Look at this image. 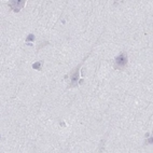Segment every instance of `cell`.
<instances>
[{"label": "cell", "mask_w": 153, "mask_h": 153, "mask_svg": "<svg viewBox=\"0 0 153 153\" xmlns=\"http://www.w3.org/2000/svg\"><path fill=\"white\" fill-rule=\"evenodd\" d=\"M114 62H115L114 67L117 69H120V68H123V67H125V66L127 65L128 59H127V56H126L125 53H121L120 55H118V56L115 57Z\"/></svg>", "instance_id": "1"}, {"label": "cell", "mask_w": 153, "mask_h": 153, "mask_svg": "<svg viewBox=\"0 0 153 153\" xmlns=\"http://www.w3.org/2000/svg\"><path fill=\"white\" fill-rule=\"evenodd\" d=\"M25 3H26L25 0H13V1H10L9 4L11 6L12 10H13L14 12H19V10L24 7Z\"/></svg>", "instance_id": "2"}, {"label": "cell", "mask_w": 153, "mask_h": 153, "mask_svg": "<svg viewBox=\"0 0 153 153\" xmlns=\"http://www.w3.org/2000/svg\"><path fill=\"white\" fill-rule=\"evenodd\" d=\"M80 66L76 67V69H74V71L71 74V86H76L78 85V80L80 76Z\"/></svg>", "instance_id": "3"}, {"label": "cell", "mask_w": 153, "mask_h": 153, "mask_svg": "<svg viewBox=\"0 0 153 153\" xmlns=\"http://www.w3.org/2000/svg\"><path fill=\"white\" fill-rule=\"evenodd\" d=\"M42 67V63L41 62H38V63H35L33 65V68L36 69V70H40V68Z\"/></svg>", "instance_id": "4"}, {"label": "cell", "mask_w": 153, "mask_h": 153, "mask_svg": "<svg viewBox=\"0 0 153 153\" xmlns=\"http://www.w3.org/2000/svg\"><path fill=\"white\" fill-rule=\"evenodd\" d=\"M31 41H35V36H33V33H30L27 38H26V42L29 43V42H31Z\"/></svg>", "instance_id": "5"}]
</instances>
